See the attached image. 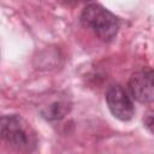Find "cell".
Returning a JSON list of instances; mask_svg holds the SVG:
<instances>
[{
  "label": "cell",
  "mask_w": 154,
  "mask_h": 154,
  "mask_svg": "<svg viewBox=\"0 0 154 154\" xmlns=\"http://www.w3.org/2000/svg\"><path fill=\"white\" fill-rule=\"evenodd\" d=\"M0 128L2 140L17 152L30 154L36 148V134L20 116H4Z\"/></svg>",
  "instance_id": "6da1fadb"
},
{
  "label": "cell",
  "mask_w": 154,
  "mask_h": 154,
  "mask_svg": "<svg viewBox=\"0 0 154 154\" xmlns=\"http://www.w3.org/2000/svg\"><path fill=\"white\" fill-rule=\"evenodd\" d=\"M81 22L84 26L89 28L100 40L111 41L116 37L120 20L111 11L100 4H88L81 14Z\"/></svg>",
  "instance_id": "7a4b0ae2"
},
{
  "label": "cell",
  "mask_w": 154,
  "mask_h": 154,
  "mask_svg": "<svg viewBox=\"0 0 154 154\" xmlns=\"http://www.w3.org/2000/svg\"><path fill=\"white\" fill-rule=\"evenodd\" d=\"M106 103L111 113L119 120L128 122L135 114V106L126 93V90L119 84H112L106 91Z\"/></svg>",
  "instance_id": "3957f363"
},
{
  "label": "cell",
  "mask_w": 154,
  "mask_h": 154,
  "mask_svg": "<svg viewBox=\"0 0 154 154\" xmlns=\"http://www.w3.org/2000/svg\"><path fill=\"white\" fill-rule=\"evenodd\" d=\"M131 96L142 103L154 102V70L143 69L135 72L128 83Z\"/></svg>",
  "instance_id": "277c9868"
},
{
  "label": "cell",
  "mask_w": 154,
  "mask_h": 154,
  "mask_svg": "<svg viewBox=\"0 0 154 154\" xmlns=\"http://www.w3.org/2000/svg\"><path fill=\"white\" fill-rule=\"evenodd\" d=\"M71 109V102L66 96H54L40 106L41 116L47 120L63 119Z\"/></svg>",
  "instance_id": "5b68a950"
},
{
  "label": "cell",
  "mask_w": 154,
  "mask_h": 154,
  "mask_svg": "<svg viewBox=\"0 0 154 154\" xmlns=\"http://www.w3.org/2000/svg\"><path fill=\"white\" fill-rule=\"evenodd\" d=\"M143 124H144L146 129L154 135V111L146 114V117L143 119Z\"/></svg>",
  "instance_id": "8992f818"
}]
</instances>
